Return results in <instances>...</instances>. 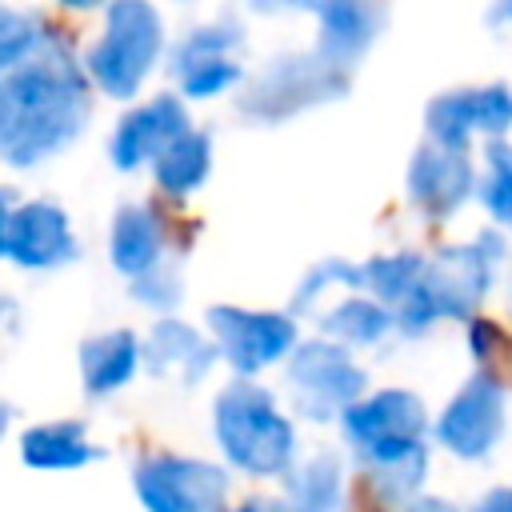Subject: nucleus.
I'll list each match as a JSON object with an SVG mask.
<instances>
[{"label": "nucleus", "instance_id": "1", "mask_svg": "<svg viewBox=\"0 0 512 512\" xmlns=\"http://www.w3.org/2000/svg\"><path fill=\"white\" fill-rule=\"evenodd\" d=\"M88 116V72L72 48L48 32L24 64L0 76V160L12 168L44 164L84 132Z\"/></svg>", "mask_w": 512, "mask_h": 512}, {"label": "nucleus", "instance_id": "2", "mask_svg": "<svg viewBox=\"0 0 512 512\" xmlns=\"http://www.w3.org/2000/svg\"><path fill=\"white\" fill-rule=\"evenodd\" d=\"M508 256V240L496 228H480L468 244H448L424 264L420 292L392 312L396 332L424 336L440 320H476V308L488 300L496 272Z\"/></svg>", "mask_w": 512, "mask_h": 512}, {"label": "nucleus", "instance_id": "3", "mask_svg": "<svg viewBox=\"0 0 512 512\" xmlns=\"http://www.w3.org/2000/svg\"><path fill=\"white\" fill-rule=\"evenodd\" d=\"M212 432L232 468L248 476H288L296 468V428L276 408L272 392L252 380H232L212 400Z\"/></svg>", "mask_w": 512, "mask_h": 512}, {"label": "nucleus", "instance_id": "4", "mask_svg": "<svg viewBox=\"0 0 512 512\" xmlns=\"http://www.w3.org/2000/svg\"><path fill=\"white\" fill-rule=\"evenodd\" d=\"M164 52V20L144 0H116L104 8V32L88 48V76L104 96L128 100L140 92Z\"/></svg>", "mask_w": 512, "mask_h": 512}, {"label": "nucleus", "instance_id": "5", "mask_svg": "<svg viewBox=\"0 0 512 512\" xmlns=\"http://www.w3.org/2000/svg\"><path fill=\"white\" fill-rule=\"evenodd\" d=\"M352 84V72L328 64L316 48L312 52H284L276 60H268L244 88V96L236 100L240 112L248 120L260 124H280L288 116H300L316 104L340 100Z\"/></svg>", "mask_w": 512, "mask_h": 512}, {"label": "nucleus", "instance_id": "6", "mask_svg": "<svg viewBox=\"0 0 512 512\" xmlns=\"http://www.w3.org/2000/svg\"><path fill=\"white\" fill-rule=\"evenodd\" d=\"M284 384L292 392V408L304 420H340L352 404L364 400L368 372L352 360L344 344L308 340L288 356Z\"/></svg>", "mask_w": 512, "mask_h": 512}, {"label": "nucleus", "instance_id": "7", "mask_svg": "<svg viewBox=\"0 0 512 512\" xmlns=\"http://www.w3.org/2000/svg\"><path fill=\"white\" fill-rule=\"evenodd\" d=\"M508 428V396L496 372L476 368L456 392L452 400L440 408L432 436L444 452H452L456 460H488L496 452V444L504 440Z\"/></svg>", "mask_w": 512, "mask_h": 512}, {"label": "nucleus", "instance_id": "8", "mask_svg": "<svg viewBox=\"0 0 512 512\" xmlns=\"http://www.w3.org/2000/svg\"><path fill=\"white\" fill-rule=\"evenodd\" d=\"M132 484L148 512H228L224 468L196 456H172V452L140 456Z\"/></svg>", "mask_w": 512, "mask_h": 512}, {"label": "nucleus", "instance_id": "9", "mask_svg": "<svg viewBox=\"0 0 512 512\" xmlns=\"http://www.w3.org/2000/svg\"><path fill=\"white\" fill-rule=\"evenodd\" d=\"M204 320L216 352L240 372V380L264 372L268 364H280L300 348V332L288 312H248L236 304H212Z\"/></svg>", "mask_w": 512, "mask_h": 512}, {"label": "nucleus", "instance_id": "10", "mask_svg": "<svg viewBox=\"0 0 512 512\" xmlns=\"http://www.w3.org/2000/svg\"><path fill=\"white\" fill-rule=\"evenodd\" d=\"M340 432L352 448L356 460L388 452V448H408V444H424L432 432L428 408L416 392L408 388H380L372 396H364L360 404H352L340 416Z\"/></svg>", "mask_w": 512, "mask_h": 512}, {"label": "nucleus", "instance_id": "11", "mask_svg": "<svg viewBox=\"0 0 512 512\" xmlns=\"http://www.w3.org/2000/svg\"><path fill=\"white\" fill-rule=\"evenodd\" d=\"M424 132L432 144L460 148V152H468L476 136H488V144H496L512 132V88L480 84V88L440 92L424 108Z\"/></svg>", "mask_w": 512, "mask_h": 512}, {"label": "nucleus", "instance_id": "12", "mask_svg": "<svg viewBox=\"0 0 512 512\" xmlns=\"http://www.w3.org/2000/svg\"><path fill=\"white\" fill-rule=\"evenodd\" d=\"M476 188H480V176H476V164H472L468 152L440 148L432 140H424L412 152V164H408V200L424 216H432V220L452 216Z\"/></svg>", "mask_w": 512, "mask_h": 512}, {"label": "nucleus", "instance_id": "13", "mask_svg": "<svg viewBox=\"0 0 512 512\" xmlns=\"http://www.w3.org/2000/svg\"><path fill=\"white\" fill-rule=\"evenodd\" d=\"M184 132H192L184 100L160 92L148 104H140L128 116H120V124H116V132L108 140V156H112V164L120 172H132L144 160H156L164 148H172Z\"/></svg>", "mask_w": 512, "mask_h": 512}, {"label": "nucleus", "instance_id": "14", "mask_svg": "<svg viewBox=\"0 0 512 512\" xmlns=\"http://www.w3.org/2000/svg\"><path fill=\"white\" fill-rule=\"evenodd\" d=\"M80 256L72 220L60 204L52 200H32L20 204L8 228V260L20 268H60Z\"/></svg>", "mask_w": 512, "mask_h": 512}, {"label": "nucleus", "instance_id": "15", "mask_svg": "<svg viewBox=\"0 0 512 512\" xmlns=\"http://www.w3.org/2000/svg\"><path fill=\"white\" fill-rule=\"evenodd\" d=\"M304 12L316 16L320 32H316V52L352 72L356 60L372 48V40L380 36L388 12L380 4H352V0H332V4H304Z\"/></svg>", "mask_w": 512, "mask_h": 512}, {"label": "nucleus", "instance_id": "16", "mask_svg": "<svg viewBox=\"0 0 512 512\" xmlns=\"http://www.w3.org/2000/svg\"><path fill=\"white\" fill-rule=\"evenodd\" d=\"M216 356L220 352L212 340H204L196 328L172 316L156 320L144 340V368L152 376H180V384H200L216 364Z\"/></svg>", "mask_w": 512, "mask_h": 512}, {"label": "nucleus", "instance_id": "17", "mask_svg": "<svg viewBox=\"0 0 512 512\" xmlns=\"http://www.w3.org/2000/svg\"><path fill=\"white\" fill-rule=\"evenodd\" d=\"M112 268L128 280L148 276L164 264V224L152 204H120L112 216Z\"/></svg>", "mask_w": 512, "mask_h": 512}, {"label": "nucleus", "instance_id": "18", "mask_svg": "<svg viewBox=\"0 0 512 512\" xmlns=\"http://www.w3.org/2000/svg\"><path fill=\"white\" fill-rule=\"evenodd\" d=\"M144 364V344L132 328H112L80 344V376L88 396H112L120 392L136 368Z\"/></svg>", "mask_w": 512, "mask_h": 512}, {"label": "nucleus", "instance_id": "19", "mask_svg": "<svg viewBox=\"0 0 512 512\" xmlns=\"http://www.w3.org/2000/svg\"><path fill=\"white\" fill-rule=\"evenodd\" d=\"M20 460L28 468L68 472V468H84V464L100 460V448L88 440L84 420H52V424H36L20 436Z\"/></svg>", "mask_w": 512, "mask_h": 512}, {"label": "nucleus", "instance_id": "20", "mask_svg": "<svg viewBox=\"0 0 512 512\" xmlns=\"http://www.w3.org/2000/svg\"><path fill=\"white\" fill-rule=\"evenodd\" d=\"M284 512H340L344 504V460L336 452H312L284 476Z\"/></svg>", "mask_w": 512, "mask_h": 512}, {"label": "nucleus", "instance_id": "21", "mask_svg": "<svg viewBox=\"0 0 512 512\" xmlns=\"http://www.w3.org/2000/svg\"><path fill=\"white\" fill-rule=\"evenodd\" d=\"M320 328L328 340H336L344 348H368V344H380L396 328V320L380 300L356 292V296H344L340 304H332L320 316Z\"/></svg>", "mask_w": 512, "mask_h": 512}, {"label": "nucleus", "instance_id": "22", "mask_svg": "<svg viewBox=\"0 0 512 512\" xmlns=\"http://www.w3.org/2000/svg\"><path fill=\"white\" fill-rule=\"evenodd\" d=\"M424 264H428V256H420V252L372 256V260L360 264V292L372 296V300H380L388 312H396L400 304H408L420 292Z\"/></svg>", "mask_w": 512, "mask_h": 512}, {"label": "nucleus", "instance_id": "23", "mask_svg": "<svg viewBox=\"0 0 512 512\" xmlns=\"http://www.w3.org/2000/svg\"><path fill=\"white\" fill-rule=\"evenodd\" d=\"M208 168H212V140H208V132H200V128L184 132L172 148H164V152L152 160V176H156V184H160L168 196H188V192H196V188L208 180Z\"/></svg>", "mask_w": 512, "mask_h": 512}, {"label": "nucleus", "instance_id": "24", "mask_svg": "<svg viewBox=\"0 0 512 512\" xmlns=\"http://www.w3.org/2000/svg\"><path fill=\"white\" fill-rule=\"evenodd\" d=\"M240 44H244V28L236 20H216V24L188 28L184 40L172 48V76L192 68V64H204V60H236Z\"/></svg>", "mask_w": 512, "mask_h": 512}, {"label": "nucleus", "instance_id": "25", "mask_svg": "<svg viewBox=\"0 0 512 512\" xmlns=\"http://www.w3.org/2000/svg\"><path fill=\"white\" fill-rule=\"evenodd\" d=\"M480 204L500 224L512 228V144L496 140L484 144V172H480Z\"/></svg>", "mask_w": 512, "mask_h": 512}, {"label": "nucleus", "instance_id": "26", "mask_svg": "<svg viewBox=\"0 0 512 512\" xmlns=\"http://www.w3.org/2000/svg\"><path fill=\"white\" fill-rule=\"evenodd\" d=\"M44 24L32 12L20 8H0V76L24 64L40 44H44Z\"/></svg>", "mask_w": 512, "mask_h": 512}, {"label": "nucleus", "instance_id": "27", "mask_svg": "<svg viewBox=\"0 0 512 512\" xmlns=\"http://www.w3.org/2000/svg\"><path fill=\"white\" fill-rule=\"evenodd\" d=\"M332 284L340 288H360V264L352 260H340V256H328L320 264H312L304 272V280L296 284V296H292V312H308Z\"/></svg>", "mask_w": 512, "mask_h": 512}, {"label": "nucleus", "instance_id": "28", "mask_svg": "<svg viewBox=\"0 0 512 512\" xmlns=\"http://www.w3.org/2000/svg\"><path fill=\"white\" fill-rule=\"evenodd\" d=\"M244 68L236 60H204V64H192L184 72H176L180 80V92L192 96V100H212L220 92H228L232 84H240Z\"/></svg>", "mask_w": 512, "mask_h": 512}, {"label": "nucleus", "instance_id": "29", "mask_svg": "<svg viewBox=\"0 0 512 512\" xmlns=\"http://www.w3.org/2000/svg\"><path fill=\"white\" fill-rule=\"evenodd\" d=\"M184 284H180V268L176 264H160V268H152L148 276H140V280H132V300H140L144 308H152V312H172L176 304H180V292Z\"/></svg>", "mask_w": 512, "mask_h": 512}, {"label": "nucleus", "instance_id": "30", "mask_svg": "<svg viewBox=\"0 0 512 512\" xmlns=\"http://www.w3.org/2000/svg\"><path fill=\"white\" fill-rule=\"evenodd\" d=\"M464 340H468V352L484 364L488 356H496V348L504 344V336H500V328L492 324V320H484V316H476V320H468L464 324Z\"/></svg>", "mask_w": 512, "mask_h": 512}, {"label": "nucleus", "instance_id": "31", "mask_svg": "<svg viewBox=\"0 0 512 512\" xmlns=\"http://www.w3.org/2000/svg\"><path fill=\"white\" fill-rule=\"evenodd\" d=\"M468 512H512V484H496V488L480 492Z\"/></svg>", "mask_w": 512, "mask_h": 512}, {"label": "nucleus", "instance_id": "32", "mask_svg": "<svg viewBox=\"0 0 512 512\" xmlns=\"http://www.w3.org/2000/svg\"><path fill=\"white\" fill-rule=\"evenodd\" d=\"M392 512H460L452 500H444V496H416V500H408V504H400V508H392Z\"/></svg>", "mask_w": 512, "mask_h": 512}, {"label": "nucleus", "instance_id": "33", "mask_svg": "<svg viewBox=\"0 0 512 512\" xmlns=\"http://www.w3.org/2000/svg\"><path fill=\"white\" fill-rule=\"evenodd\" d=\"M16 216V196L8 188H0V256H8V228Z\"/></svg>", "mask_w": 512, "mask_h": 512}, {"label": "nucleus", "instance_id": "34", "mask_svg": "<svg viewBox=\"0 0 512 512\" xmlns=\"http://www.w3.org/2000/svg\"><path fill=\"white\" fill-rule=\"evenodd\" d=\"M236 512H284V504L272 500V496H252V500H244Z\"/></svg>", "mask_w": 512, "mask_h": 512}, {"label": "nucleus", "instance_id": "35", "mask_svg": "<svg viewBox=\"0 0 512 512\" xmlns=\"http://www.w3.org/2000/svg\"><path fill=\"white\" fill-rule=\"evenodd\" d=\"M8 424H12V408H8L4 400H0V436L8 432Z\"/></svg>", "mask_w": 512, "mask_h": 512}, {"label": "nucleus", "instance_id": "36", "mask_svg": "<svg viewBox=\"0 0 512 512\" xmlns=\"http://www.w3.org/2000/svg\"><path fill=\"white\" fill-rule=\"evenodd\" d=\"M4 316H16V304H12V296L0 292V320H4Z\"/></svg>", "mask_w": 512, "mask_h": 512}, {"label": "nucleus", "instance_id": "37", "mask_svg": "<svg viewBox=\"0 0 512 512\" xmlns=\"http://www.w3.org/2000/svg\"><path fill=\"white\" fill-rule=\"evenodd\" d=\"M492 20H508V24H512V4H504L500 12H492Z\"/></svg>", "mask_w": 512, "mask_h": 512}]
</instances>
